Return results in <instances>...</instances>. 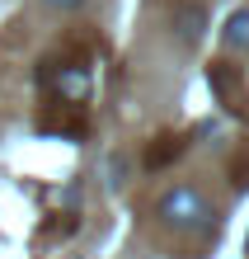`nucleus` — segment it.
I'll use <instances>...</instances> for the list:
<instances>
[{
	"mask_svg": "<svg viewBox=\"0 0 249 259\" xmlns=\"http://www.w3.org/2000/svg\"><path fill=\"white\" fill-rule=\"evenodd\" d=\"M197 33H202V10L197 5H183L179 10V38L183 42H197Z\"/></svg>",
	"mask_w": 249,
	"mask_h": 259,
	"instance_id": "20e7f679",
	"label": "nucleus"
},
{
	"mask_svg": "<svg viewBox=\"0 0 249 259\" xmlns=\"http://www.w3.org/2000/svg\"><path fill=\"white\" fill-rule=\"evenodd\" d=\"M212 85H216V95L226 99V109H244V99H240V75L230 71V66H212Z\"/></svg>",
	"mask_w": 249,
	"mask_h": 259,
	"instance_id": "f03ea898",
	"label": "nucleus"
},
{
	"mask_svg": "<svg viewBox=\"0 0 249 259\" xmlns=\"http://www.w3.org/2000/svg\"><path fill=\"white\" fill-rule=\"evenodd\" d=\"M155 217H160V226H169V231H212L216 212L207 203V193L193 189V184H174L160 193V203H155Z\"/></svg>",
	"mask_w": 249,
	"mask_h": 259,
	"instance_id": "f257e3e1",
	"label": "nucleus"
},
{
	"mask_svg": "<svg viewBox=\"0 0 249 259\" xmlns=\"http://www.w3.org/2000/svg\"><path fill=\"white\" fill-rule=\"evenodd\" d=\"M42 5H52V10H75L80 0H42Z\"/></svg>",
	"mask_w": 249,
	"mask_h": 259,
	"instance_id": "423d86ee",
	"label": "nucleus"
},
{
	"mask_svg": "<svg viewBox=\"0 0 249 259\" xmlns=\"http://www.w3.org/2000/svg\"><path fill=\"white\" fill-rule=\"evenodd\" d=\"M179 151H183V142H179V137H160V146H151V151H146V165L155 170V165H165L169 156H179Z\"/></svg>",
	"mask_w": 249,
	"mask_h": 259,
	"instance_id": "39448f33",
	"label": "nucleus"
},
{
	"mask_svg": "<svg viewBox=\"0 0 249 259\" xmlns=\"http://www.w3.org/2000/svg\"><path fill=\"white\" fill-rule=\"evenodd\" d=\"M221 38H226V48H235V52H244V48H249V10H235V14H230Z\"/></svg>",
	"mask_w": 249,
	"mask_h": 259,
	"instance_id": "7ed1b4c3",
	"label": "nucleus"
}]
</instances>
